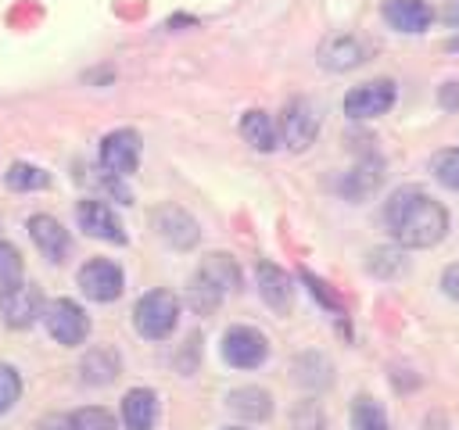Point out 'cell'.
<instances>
[{
    "mask_svg": "<svg viewBox=\"0 0 459 430\" xmlns=\"http://www.w3.org/2000/svg\"><path fill=\"white\" fill-rule=\"evenodd\" d=\"M384 222L402 247H434L448 233V211L420 186H402L384 204Z\"/></svg>",
    "mask_w": 459,
    "mask_h": 430,
    "instance_id": "6da1fadb",
    "label": "cell"
},
{
    "mask_svg": "<svg viewBox=\"0 0 459 430\" xmlns=\"http://www.w3.org/2000/svg\"><path fill=\"white\" fill-rule=\"evenodd\" d=\"M176 319H179V297L161 287L147 290L133 308V326L147 340H165L176 330Z\"/></svg>",
    "mask_w": 459,
    "mask_h": 430,
    "instance_id": "7a4b0ae2",
    "label": "cell"
},
{
    "mask_svg": "<svg viewBox=\"0 0 459 430\" xmlns=\"http://www.w3.org/2000/svg\"><path fill=\"white\" fill-rule=\"evenodd\" d=\"M43 322H47V333L65 344V348H75L90 337V315L82 312V305H75L72 297H54L43 305Z\"/></svg>",
    "mask_w": 459,
    "mask_h": 430,
    "instance_id": "3957f363",
    "label": "cell"
},
{
    "mask_svg": "<svg viewBox=\"0 0 459 430\" xmlns=\"http://www.w3.org/2000/svg\"><path fill=\"white\" fill-rule=\"evenodd\" d=\"M316 133H319V111L308 97H294L287 100L283 115H280V136L290 150H308L316 143Z\"/></svg>",
    "mask_w": 459,
    "mask_h": 430,
    "instance_id": "277c9868",
    "label": "cell"
},
{
    "mask_svg": "<svg viewBox=\"0 0 459 430\" xmlns=\"http://www.w3.org/2000/svg\"><path fill=\"white\" fill-rule=\"evenodd\" d=\"M269 355V340L255 326H230L222 333V358L233 369H258Z\"/></svg>",
    "mask_w": 459,
    "mask_h": 430,
    "instance_id": "5b68a950",
    "label": "cell"
},
{
    "mask_svg": "<svg viewBox=\"0 0 459 430\" xmlns=\"http://www.w3.org/2000/svg\"><path fill=\"white\" fill-rule=\"evenodd\" d=\"M140 133L136 129H111L100 140V168L108 176H133L140 165Z\"/></svg>",
    "mask_w": 459,
    "mask_h": 430,
    "instance_id": "8992f818",
    "label": "cell"
},
{
    "mask_svg": "<svg viewBox=\"0 0 459 430\" xmlns=\"http://www.w3.org/2000/svg\"><path fill=\"white\" fill-rule=\"evenodd\" d=\"M122 287H126V276H122V269H118L111 258H90V262L79 269V290H82L90 301L108 305V301H115V297L122 294Z\"/></svg>",
    "mask_w": 459,
    "mask_h": 430,
    "instance_id": "52a82bcc",
    "label": "cell"
},
{
    "mask_svg": "<svg viewBox=\"0 0 459 430\" xmlns=\"http://www.w3.org/2000/svg\"><path fill=\"white\" fill-rule=\"evenodd\" d=\"M43 294L32 283H14L7 290H0V315L11 330H25L43 315Z\"/></svg>",
    "mask_w": 459,
    "mask_h": 430,
    "instance_id": "ba28073f",
    "label": "cell"
},
{
    "mask_svg": "<svg viewBox=\"0 0 459 430\" xmlns=\"http://www.w3.org/2000/svg\"><path fill=\"white\" fill-rule=\"evenodd\" d=\"M394 104V82L391 79H373L362 86H351L344 93V115L348 118H377L384 111H391Z\"/></svg>",
    "mask_w": 459,
    "mask_h": 430,
    "instance_id": "9c48e42d",
    "label": "cell"
},
{
    "mask_svg": "<svg viewBox=\"0 0 459 430\" xmlns=\"http://www.w3.org/2000/svg\"><path fill=\"white\" fill-rule=\"evenodd\" d=\"M151 222H154V229H158V236H161L165 244H172L176 251H190V247L197 244V236H201L197 222H194L183 208H176V204H161V208H154Z\"/></svg>",
    "mask_w": 459,
    "mask_h": 430,
    "instance_id": "30bf717a",
    "label": "cell"
},
{
    "mask_svg": "<svg viewBox=\"0 0 459 430\" xmlns=\"http://www.w3.org/2000/svg\"><path fill=\"white\" fill-rule=\"evenodd\" d=\"M75 219H79V229L86 236H97V240H108V244H126V229L118 222V215L104 204V201H79L75 208Z\"/></svg>",
    "mask_w": 459,
    "mask_h": 430,
    "instance_id": "8fae6325",
    "label": "cell"
},
{
    "mask_svg": "<svg viewBox=\"0 0 459 430\" xmlns=\"http://www.w3.org/2000/svg\"><path fill=\"white\" fill-rule=\"evenodd\" d=\"M255 280H258L262 301H265L276 315H287V312H290V301H294V283H290V276H287L280 265H273V262H258Z\"/></svg>",
    "mask_w": 459,
    "mask_h": 430,
    "instance_id": "7c38bea8",
    "label": "cell"
},
{
    "mask_svg": "<svg viewBox=\"0 0 459 430\" xmlns=\"http://www.w3.org/2000/svg\"><path fill=\"white\" fill-rule=\"evenodd\" d=\"M380 14L394 32H427V25L434 18L427 0H384Z\"/></svg>",
    "mask_w": 459,
    "mask_h": 430,
    "instance_id": "4fadbf2b",
    "label": "cell"
},
{
    "mask_svg": "<svg viewBox=\"0 0 459 430\" xmlns=\"http://www.w3.org/2000/svg\"><path fill=\"white\" fill-rule=\"evenodd\" d=\"M29 236L39 247V254H47L50 262H61L68 254V229L54 219V215H32L29 219Z\"/></svg>",
    "mask_w": 459,
    "mask_h": 430,
    "instance_id": "5bb4252c",
    "label": "cell"
},
{
    "mask_svg": "<svg viewBox=\"0 0 459 430\" xmlns=\"http://www.w3.org/2000/svg\"><path fill=\"white\" fill-rule=\"evenodd\" d=\"M158 419V394L151 387H133L122 398V423L126 430H154Z\"/></svg>",
    "mask_w": 459,
    "mask_h": 430,
    "instance_id": "9a60e30c",
    "label": "cell"
},
{
    "mask_svg": "<svg viewBox=\"0 0 459 430\" xmlns=\"http://www.w3.org/2000/svg\"><path fill=\"white\" fill-rule=\"evenodd\" d=\"M362 61V43L351 39V36H330L323 47H319V64L326 72H348Z\"/></svg>",
    "mask_w": 459,
    "mask_h": 430,
    "instance_id": "2e32d148",
    "label": "cell"
},
{
    "mask_svg": "<svg viewBox=\"0 0 459 430\" xmlns=\"http://www.w3.org/2000/svg\"><path fill=\"white\" fill-rule=\"evenodd\" d=\"M197 276L204 280V283H212L215 290H233V287H240V265L226 254V251H215V254H208L204 262H201V269H197Z\"/></svg>",
    "mask_w": 459,
    "mask_h": 430,
    "instance_id": "e0dca14e",
    "label": "cell"
},
{
    "mask_svg": "<svg viewBox=\"0 0 459 430\" xmlns=\"http://www.w3.org/2000/svg\"><path fill=\"white\" fill-rule=\"evenodd\" d=\"M240 136H244L255 150H262V154H269V150L276 147V125H273V118H269L265 111H258V108H251V111L240 115Z\"/></svg>",
    "mask_w": 459,
    "mask_h": 430,
    "instance_id": "ac0fdd59",
    "label": "cell"
},
{
    "mask_svg": "<svg viewBox=\"0 0 459 430\" xmlns=\"http://www.w3.org/2000/svg\"><path fill=\"white\" fill-rule=\"evenodd\" d=\"M380 179H384V165H380V161H362V165H355V168L344 176L341 194L351 197V201H362V197H369V194L380 186Z\"/></svg>",
    "mask_w": 459,
    "mask_h": 430,
    "instance_id": "d6986e66",
    "label": "cell"
},
{
    "mask_svg": "<svg viewBox=\"0 0 459 430\" xmlns=\"http://www.w3.org/2000/svg\"><path fill=\"white\" fill-rule=\"evenodd\" d=\"M230 408L240 416V419H269L273 412V398L262 391V387H237L230 391Z\"/></svg>",
    "mask_w": 459,
    "mask_h": 430,
    "instance_id": "ffe728a7",
    "label": "cell"
},
{
    "mask_svg": "<svg viewBox=\"0 0 459 430\" xmlns=\"http://www.w3.org/2000/svg\"><path fill=\"white\" fill-rule=\"evenodd\" d=\"M118 376V351L115 348H93L82 358V380L86 383H111Z\"/></svg>",
    "mask_w": 459,
    "mask_h": 430,
    "instance_id": "44dd1931",
    "label": "cell"
},
{
    "mask_svg": "<svg viewBox=\"0 0 459 430\" xmlns=\"http://www.w3.org/2000/svg\"><path fill=\"white\" fill-rule=\"evenodd\" d=\"M4 183H7V190H43V186H50V176L43 172V168H36V165H29V161H14L7 172H4Z\"/></svg>",
    "mask_w": 459,
    "mask_h": 430,
    "instance_id": "7402d4cb",
    "label": "cell"
},
{
    "mask_svg": "<svg viewBox=\"0 0 459 430\" xmlns=\"http://www.w3.org/2000/svg\"><path fill=\"white\" fill-rule=\"evenodd\" d=\"M351 430H387V416L380 401H373L369 394H359L351 401Z\"/></svg>",
    "mask_w": 459,
    "mask_h": 430,
    "instance_id": "603a6c76",
    "label": "cell"
},
{
    "mask_svg": "<svg viewBox=\"0 0 459 430\" xmlns=\"http://www.w3.org/2000/svg\"><path fill=\"white\" fill-rule=\"evenodd\" d=\"M68 426L72 430H115V416L100 405H86V408H75L68 416Z\"/></svg>",
    "mask_w": 459,
    "mask_h": 430,
    "instance_id": "cb8c5ba5",
    "label": "cell"
},
{
    "mask_svg": "<svg viewBox=\"0 0 459 430\" xmlns=\"http://www.w3.org/2000/svg\"><path fill=\"white\" fill-rule=\"evenodd\" d=\"M430 168H434V176H437V183H441V186L459 190V147L437 150V154L430 158Z\"/></svg>",
    "mask_w": 459,
    "mask_h": 430,
    "instance_id": "d4e9b609",
    "label": "cell"
},
{
    "mask_svg": "<svg viewBox=\"0 0 459 430\" xmlns=\"http://www.w3.org/2000/svg\"><path fill=\"white\" fill-rule=\"evenodd\" d=\"M366 265H369V272H373V276L387 280V276H398V272L405 269V258H402L394 247H377V251H369Z\"/></svg>",
    "mask_w": 459,
    "mask_h": 430,
    "instance_id": "484cf974",
    "label": "cell"
},
{
    "mask_svg": "<svg viewBox=\"0 0 459 430\" xmlns=\"http://www.w3.org/2000/svg\"><path fill=\"white\" fill-rule=\"evenodd\" d=\"M22 269H25V265H22V251H18L14 244L0 240V290L22 283Z\"/></svg>",
    "mask_w": 459,
    "mask_h": 430,
    "instance_id": "4316f807",
    "label": "cell"
},
{
    "mask_svg": "<svg viewBox=\"0 0 459 430\" xmlns=\"http://www.w3.org/2000/svg\"><path fill=\"white\" fill-rule=\"evenodd\" d=\"M18 398H22V376H18V369H14V366L0 362V416H4V412H11Z\"/></svg>",
    "mask_w": 459,
    "mask_h": 430,
    "instance_id": "83f0119b",
    "label": "cell"
},
{
    "mask_svg": "<svg viewBox=\"0 0 459 430\" xmlns=\"http://www.w3.org/2000/svg\"><path fill=\"white\" fill-rule=\"evenodd\" d=\"M219 301H222V290H215L212 283H204L201 276H194V283H190V305L201 315H208L212 308H219Z\"/></svg>",
    "mask_w": 459,
    "mask_h": 430,
    "instance_id": "f1b7e54d",
    "label": "cell"
},
{
    "mask_svg": "<svg viewBox=\"0 0 459 430\" xmlns=\"http://www.w3.org/2000/svg\"><path fill=\"white\" fill-rule=\"evenodd\" d=\"M301 276H305V283L312 287V294H316V297H319V301H323V305H326L330 312H337V315H341V301H337V297H333V294L326 290V283H319V280H316L312 272H301Z\"/></svg>",
    "mask_w": 459,
    "mask_h": 430,
    "instance_id": "f546056e",
    "label": "cell"
},
{
    "mask_svg": "<svg viewBox=\"0 0 459 430\" xmlns=\"http://www.w3.org/2000/svg\"><path fill=\"white\" fill-rule=\"evenodd\" d=\"M430 11L437 14V22H445V25H459V0H434Z\"/></svg>",
    "mask_w": 459,
    "mask_h": 430,
    "instance_id": "4dcf8cb0",
    "label": "cell"
},
{
    "mask_svg": "<svg viewBox=\"0 0 459 430\" xmlns=\"http://www.w3.org/2000/svg\"><path fill=\"white\" fill-rule=\"evenodd\" d=\"M441 287H445V294H448L452 301H459V262L445 269V276H441Z\"/></svg>",
    "mask_w": 459,
    "mask_h": 430,
    "instance_id": "1f68e13d",
    "label": "cell"
},
{
    "mask_svg": "<svg viewBox=\"0 0 459 430\" xmlns=\"http://www.w3.org/2000/svg\"><path fill=\"white\" fill-rule=\"evenodd\" d=\"M39 430H72V426H68V416H47Z\"/></svg>",
    "mask_w": 459,
    "mask_h": 430,
    "instance_id": "d6a6232c",
    "label": "cell"
},
{
    "mask_svg": "<svg viewBox=\"0 0 459 430\" xmlns=\"http://www.w3.org/2000/svg\"><path fill=\"white\" fill-rule=\"evenodd\" d=\"M233 430H237V426H233Z\"/></svg>",
    "mask_w": 459,
    "mask_h": 430,
    "instance_id": "836d02e7",
    "label": "cell"
}]
</instances>
